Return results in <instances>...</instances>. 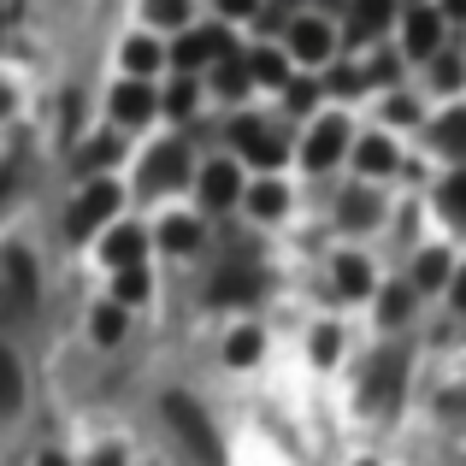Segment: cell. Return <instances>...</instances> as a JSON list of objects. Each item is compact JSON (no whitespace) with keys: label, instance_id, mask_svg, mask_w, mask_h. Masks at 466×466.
<instances>
[{"label":"cell","instance_id":"40","mask_svg":"<svg viewBox=\"0 0 466 466\" xmlns=\"http://www.w3.org/2000/svg\"><path fill=\"white\" fill-rule=\"evenodd\" d=\"M443 12L449 18H466V0H443Z\"/></svg>","mask_w":466,"mask_h":466},{"label":"cell","instance_id":"19","mask_svg":"<svg viewBox=\"0 0 466 466\" xmlns=\"http://www.w3.org/2000/svg\"><path fill=\"white\" fill-rule=\"evenodd\" d=\"M159 242H166V248L171 254H189L195 248V242H201V225H195V218H166V230H159Z\"/></svg>","mask_w":466,"mask_h":466},{"label":"cell","instance_id":"27","mask_svg":"<svg viewBox=\"0 0 466 466\" xmlns=\"http://www.w3.org/2000/svg\"><path fill=\"white\" fill-rule=\"evenodd\" d=\"M95 342H118V337H125V308H118V301H113V308H95Z\"/></svg>","mask_w":466,"mask_h":466},{"label":"cell","instance_id":"2","mask_svg":"<svg viewBox=\"0 0 466 466\" xmlns=\"http://www.w3.org/2000/svg\"><path fill=\"white\" fill-rule=\"evenodd\" d=\"M113 213H118V183H106V177H101V183H89V189L71 201L66 230H71V237H95V230H101Z\"/></svg>","mask_w":466,"mask_h":466},{"label":"cell","instance_id":"42","mask_svg":"<svg viewBox=\"0 0 466 466\" xmlns=\"http://www.w3.org/2000/svg\"><path fill=\"white\" fill-rule=\"evenodd\" d=\"M35 466H71V461H66V455H42Z\"/></svg>","mask_w":466,"mask_h":466},{"label":"cell","instance_id":"25","mask_svg":"<svg viewBox=\"0 0 466 466\" xmlns=\"http://www.w3.org/2000/svg\"><path fill=\"white\" fill-rule=\"evenodd\" d=\"M390 166H396V148H390L384 137H366L360 142V171H372V177H378V171H390Z\"/></svg>","mask_w":466,"mask_h":466},{"label":"cell","instance_id":"41","mask_svg":"<svg viewBox=\"0 0 466 466\" xmlns=\"http://www.w3.org/2000/svg\"><path fill=\"white\" fill-rule=\"evenodd\" d=\"M12 113V89H6V83H0V118H6Z\"/></svg>","mask_w":466,"mask_h":466},{"label":"cell","instance_id":"23","mask_svg":"<svg viewBox=\"0 0 466 466\" xmlns=\"http://www.w3.org/2000/svg\"><path fill=\"white\" fill-rule=\"evenodd\" d=\"M437 148L455 154V159H466V113H449L443 125H437Z\"/></svg>","mask_w":466,"mask_h":466},{"label":"cell","instance_id":"34","mask_svg":"<svg viewBox=\"0 0 466 466\" xmlns=\"http://www.w3.org/2000/svg\"><path fill=\"white\" fill-rule=\"evenodd\" d=\"M313 354H319V360H330V354H337V330H319V337H313Z\"/></svg>","mask_w":466,"mask_h":466},{"label":"cell","instance_id":"37","mask_svg":"<svg viewBox=\"0 0 466 466\" xmlns=\"http://www.w3.org/2000/svg\"><path fill=\"white\" fill-rule=\"evenodd\" d=\"M330 89H342V95H354V89H360V77H354V71H337V77H330Z\"/></svg>","mask_w":466,"mask_h":466},{"label":"cell","instance_id":"10","mask_svg":"<svg viewBox=\"0 0 466 466\" xmlns=\"http://www.w3.org/2000/svg\"><path fill=\"white\" fill-rule=\"evenodd\" d=\"M207 59H230V35L225 30H195L177 42V66H207Z\"/></svg>","mask_w":466,"mask_h":466},{"label":"cell","instance_id":"39","mask_svg":"<svg viewBox=\"0 0 466 466\" xmlns=\"http://www.w3.org/2000/svg\"><path fill=\"white\" fill-rule=\"evenodd\" d=\"M455 308L466 313V266H461V278H455Z\"/></svg>","mask_w":466,"mask_h":466},{"label":"cell","instance_id":"31","mask_svg":"<svg viewBox=\"0 0 466 466\" xmlns=\"http://www.w3.org/2000/svg\"><path fill=\"white\" fill-rule=\"evenodd\" d=\"M443 213H455V218H466V171H455V177L443 183Z\"/></svg>","mask_w":466,"mask_h":466},{"label":"cell","instance_id":"6","mask_svg":"<svg viewBox=\"0 0 466 466\" xmlns=\"http://www.w3.org/2000/svg\"><path fill=\"white\" fill-rule=\"evenodd\" d=\"M230 137H237V148L248 154L254 166H278V159H284V142H278L260 118H237V125H230Z\"/></svg>","mask_w":466,"mask_h":466},{"label":"cell","instance_id":"29","mask_svg":"<svg viewBox=\"0 0 466 466\" xmlns=\"http://www.w3.org/2000/svg\"><path fill=\"white\" fill-rule=\"evenodd\" d=\"M248 77H260V83H284L289 71H284V54H254L248 59Z\"/></svg>","mask_w":466,"mask_h":466},{"label":"cell","instance_id":"22","mask_svg":"<svg viewBox=\"0 0 466 466\" xmlns=\"http://www.w3.org/2000/svg\"><path fill=\"white\" fill-rule=\"evenodd\" d=\"M113 159H118V137H95V142H83L77 171H101V166H113Z\"/></svg>","mask_w":466,"mask_h":466},{"label":"cell","instance_id":"28","mask_svg":"<svg viewBox=\"0 0 466 466\" xmlns=\"http://www.w3.org/2000/svg\"><path fill=\"white\" fill-rule=\"evenodd\" d=\"M413 308V296H408V284H396V289H384V301H378V313H384V325H401Z\"/></svg>","mask_w":466,"mask_h":466},{"label":"cell","instance_id":"44","mask_svg":"<svg viewBox=\"0 0 466 466\" xmlns=\"http://www.w3.org/2000/svg\"><path fill=\"white\" fill-rule=\"evenodd\" d=\"M360 466H372V461H360Z\"/></svg>","mask_w":466,"mask_h":466},{"label":"cell","instance_id":"21","mask_svg":"<svg viewBox=\"0 0 466 466\" xmlns=\"http://www.w3.org/2000/svg\"><path fill=\"white\" fill-rule=\"evenodd\" d=\"M125 66H130V77H148V71L159 66V42H148V35L125 42Z\"/></svg>","mask_w":466,"mask_h":466},{"label":"cell","instance_id":"30","mask_svg":"<svg viewBox=\"0 0 466 466\" xmlns=\"http://www.w3.org/2000/svg\"><path fill=\"white\" fill-rule=\"evenodd\" d=\"M218 89L242 95V89H248V66H242V59H225V66H218Z\"/></svg>","mask_w":466,"mask_h":466},{"label":"cell","instance_id":"8","mask_svg":"<svg viewBox=\"0 0 466 466\" xmlns=\"http://www.w3.org/2000/svg\"><path fill=\"white\" fill-rule=\"evenodd\" d=\"M207 296L213 301H254L260 296V272H248V266H218L213 284H207Z\"/></svg>","mask_w":466,"mask_h":466},{"label":"cell","instance_id":"32","mask_svg":"<svg viewBox=\"0 0 466 466\" xmlns=\"http://www.w3.org/2000/svg\"><path fill=\"white\" fill-rule=\"evenodd\" d=\"M148 18L154 24H183V0H148Z\"/></svg>","mask_w":466,"mask_h":466},{"label":"cell","instance_id":"20","mask_svg":"<svg viewBox=\"0 0 466 466\" xmlns=\"http://www.w3.org/2000/svg\"><path fill=\"white\" fill-rule=\"evenodd\" d=\"M390 24V0H354V35H378Z\"/></svg>","mask_w":466,"mask_h":466},{"label":"cell","instance_id":"33","mask_svg":"<svg viewBox=\"0 0 466 466\" xmlns=\"http://www.w3.org/2000/svg\"><path fill=\"white\" fill-rule=\"evenodd\" d=\"M166 106H171V113H177V118H189V113H195V83H177Z\"/></svg>","mask_w":466,"mask_h":466},{"label":"cell","instance_id":"4","mask_svg":"<svg viewBox=\"0 0 466 466\" xmlns=\"http://www.w3.org/2000/svg\"><path fill=\"white\" fill-rule=\"evenodd\" d=\"M342 148H349V125L342 118H319L313 125V137H308V148H301V159H308L313 171H325V166H337Z\"/></svg>","mask_w":466,"mask_h":466},{"label":"cell","instance_id":"7","mask_svg":"<svg viewBox=\"0 0 466 466\" xmlns=\"http://www.w3.org/2000/svg\"><path fill=\"white\" fill-rule=\"evenodd\" d=\"M154 106L159 101H154V89L142 77H130V83H118V89H113V118H118V125H148Z\"/></svg>","mask_w":466,"mask_h":466},{"label":"cell","instance_id":"36","mask_svg":"<svg viewBox=\"0 0 466 466\" xmlns=\"http://www.w3.org/2000/svg\"><path fill=\"white\" fill-rule=\"evenodd\" d=\"M437 83H443V89H455V83H461V66H455V59H443V66H437Z\"/></svg>","mask_w":466,"mask_h":466},{"label":"cell","instance_id":"13","mask_svg":"<svg viewBox=\"0 0 466 466\" xmlns=\"http://www.w3.org/2000/svg\"><path fill=\"white\" fill-rule=\"evenodd\" d=\"M24 408V366L12 349H0V413H18Z\"/></svg>","mask_w":466,"mask_h":466},{"label":"cell","instance_id":"38","mask_svg":"<svg viewBox=\"0 0 466 466\" xmlns=\"http://www.w3.org/2000/svg\"><path fill=\"white\" fill-rule=\"evenodd\" d=\"M218 6H225L230 18H237V12H254V0H218Z\"/></svg>","mask_w":466,"mask_h":466},{"label":"cell","instance_id":"35","mask_svg":"<svg viewBox=\"0 0 466 466\" xmlns=\"http://www.w3.org/2000/svg\"><path fill=\"white\" fill-rule=\"evenodd\" d=\"M289 106H296V113H308V106H313V83H296V89H289Z\"/></svg>","mask_w":466,"mask_h":466},{"label":"cell","instance_id":"24","mask_svg":"<svg viewBox=\"0 0 466 466\" xmlns=\"http://www.w3.org/2000/svg\"><path fill=\"white\" fill-rule=\"evenodd\" d=\"M225 360H230V366H248V360H260V330H230V342H225Z\"/></svg>","mask_w":466,"mask_h":466},{"label":"cell","instance_id":"17","mask_svg":"<svg viewBox=\"0 0 466 466\" xmlns=\"http://www.w3.org/2000/svg\"><path fill=\"white\" fill-rule=\"evenodd\" d=\"M148 289H154V278H148V266H118V308H130V301H148Z\"/></svg>","mask_w":466,"mask_h":466},{"label":"cell","instance_id":"1","mask_svg":"<svg viewBox=\"0 0 466 466\" xmlns=\"http://www.w3.org/2000/svg\"><path fill=\"white\" fill-rule=\"evenodd\" d=\"M159 408H166L171 431H177L183 443L195 449V461H201V466H218V461H225V449H218V437H213V425H207V413L195 408L189 396H166V401H159Z\"/></svg>","mask_w":466,"mask_h":466},{"label":"cell","instance_id":"15","mask_svg":"<svg viewBox=\"0 0 466 466\" xmlns=\"http://www.w3.org/2000/svg\"><path fill=\"white\" fill-rule=\"evenodd\" d=\"M437 35H443V18L437 12H413L408 18V54H437Z\"/></svg>","mask_w":466,"mask_h":466},{"label":"cell","instance_id":"3","mask_svg":"<svg viewBox=\"0 0 466 466\" xmlns=\"http://www.w3.org/2000/svg\"><path fill=\"white\" fill-rule=\"evenodd\" d=\"M183 177H189L183 142H159V148H148V159H142V183H148V189H177Z\"/></svg>","mask_w":466,"mask_h":466},{"label":"cell","instance_id":"26","mask_svg":"<svg viewBox=\"0 0 466 466\" xmlns=\"http://www.w3.org/2000/svg\"><path fill=\"white\" fill-rule=\"evenodd\" d=\"M443 278H449V254H420V266H413V284H420V289H437V284H443Z\"/></svg>","mask_w":466,"mask_h":466},{"label":"cell","instance_id":"14","mask_svg":"<svg viewBox=\"0 0 466 466\" xmlns=\"http://www.w3.org/2000/svg\"><path fill=\"white\" fill-rule=\"evenodd\" d=\"M337 218H342L349 230H366V225L378 218V195H372V189H349V195L337 201Z\"/></svg>","mask_w":466,"mask_h":466},{"label":"cell","instance_id":"16","mask_svg":"<svg viewBox=\"0 0 466 466\" xmlns=\"http://www.w3.org/2000/svg\"><path fill=\"white\" fill-rule=\"evenodd\" d=\"M242 201H248V213H254V218H278V213L289 207V195H284V183H254Z\"/></svg>","mask_w":466,"mask_h":466},{"label":"cell","instance_id":"5","mask_svg":"<svg viewBox=\"0 0 466 466\" xmlns=\"http://www.w3.org/2000/svg\"><path fill=\"white\" fill-rule=\"evenodd\" d=\"M401 372H408V360L401 354H378V366H372V378H366V408H396V396H401Z\"/></svg>","mask_w":466,"mask_h":466},{"label":"cell","instance_id":"12","mask_svg":"<svg viewBox=\"0 0 466 466\" xmlns=\"http://www.w3.org/2000/svg\"><path fill=\"white\" fill-rule=\"evenodd\" d=\"M289 54H296V59H308V66H319V59L330 54V30H325L319 18H301L296 30H289Z\"/></svg>","mask_w":466,"mask_h":466},{"label":"cell","instance_id":"18","mask_svg":"<svg viewBox=\"0 0 466 466\" xmlns=\"http://www.w3.org/2000/svg\"><path fill=\"white\" fill-rule=\"evenodd\" d=\"M337 289L342 296H366V289H372V266L354 260V254H342L337 260Z\"/></svg>","mask_w":466,"mask_h":466},{"label":"cell","instance_id":"43","mask_svg":"<svg viewBox=\"0 0 466 466\" xmlns=\"http://www.w3.org/2000/svg\"><path fill=\"white\" fill-rule=\"evenodd\" d=\"M95 466H118V455H101V461H95Z\"/></svg>","mask_w":466,"mask_h":466},{"label":"cell","instance_id":"11","mask_svg":"<svg viewBox=\"0 0 466 466\" xmlns=\"http://www.w3.org/2000/svg\"><path fill=\"white\" fill-rule=\"evenodd\" d=\"M142 248H148V237H142L137 225H118L113 237H101V260H106V266H137Z\"/></svg>","mask_w":466,"mask_h":466},{"label":"cell","instance_id":"9","mask_svg":"<svg viewBox=\"0 0 466 466\" xmlns=\"http://www.w3.org/2000/svg\"><path fill=\"white\" fill-rule=\"evenodd\" d=\"M201 201H207V207H230V201H242V171L230 166V159H218V166H207V171H201Z\"/></svg>","mask_w":466,"mask_h":466}]
</instances>
